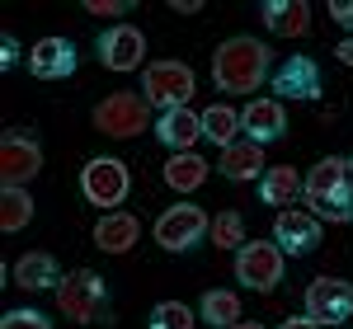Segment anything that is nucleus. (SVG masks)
I'll return each mask as SVG.
<instances>
[{"label":"nucleus","instance_id":"obj_1","mask_svg":"<svg viewBox=\"0 0 353 329\" xmlns=\"http://www.w3.org/2000/svg\"><path fill=\"white\" fill-rule=\"evenodd\" d=\"M269 66H273V52L264 38H226L212 52V85L221 94H254L273 76Z\"/></svg>","mask_w":353,"mask_h":329},{"label":"nucleus","instance_id":"obj_2","mask_svg":"<svg viewBox=\"0 0 353 329\" xmlns=\"http://www.w3.org/2000/svg\"><path fill=\"white\" fill-rule=\"evenodd\" d=\"M193 89H198V76H193V66L184 61H174V56H165L156 66H141V99L151 104V109H189Z\"/></svg>","mask_w":353,"mask_h":329},{"label":"nucleus","instance_id":"obj_3","mask_svg":"<svg viewBox=\"0 0 353 329\" xmlns=\"http://www.w3.org/2000/svg\"><path fill=\"white\" fill-rule=\"evenodd\" d=\"M90 123H94V132H104L113 141H132L141 137L146 127H151V104L141 99V89H118V94H104L94 113H90Z\"/></svg>","mask_w":353,"mask_h":329},{"label":"nucleus","instance_id":"obj_4","mask_svg":"<svg viewBox=\"0 0 353 329\" xmlns=\"http://www.w3.org/2000/svg\"><path fill=\"white\" fill-rule=\"evenodd\" d=\"M57 306L66 320L76 325H99L109 320V292H104V277L90 273V268H71L57 287Z\"/></svg>","mask_w":353,"mask_h":329},{"label":"nucleus","instance_id":"obj_5","mask_svg":"<svg viewBox=\"0 0 353 329\" xmlns=\"http://www.w3.org/2000/svg\"><path fill=\"white\" fill-rule=\"evenodd\" d=\"M288 277V254L273 240H245L236 249V282L245 292H278Z\"/></svg>","mask_w":353,"mask_h":329},{"label":"nucleus","instance_id":"obj_6","mask_svg":"<svg viewBox=\"0 0 353 329\" xmlns=\"http://www.w3.org/2000/svg\"><path fill=\"white\" fill-rule=\"evenodd\" d=\"M128 189H132V174H128V164L113 160V156H94V160L81 169L85 202L99 207V212H118V207L128 202Z\"/></svg>","mask_w":353,"mask_h":329},{"label":"nucleus","instance_id":"obj_7","mask_svg":"<svg viewBox=\"0 0 353 329\" xmlns=\"http://www.w3.org/2000/svg\"><path fill=\"white\" fill-rule=\"evenodd\" d=\"M208 226L212 217L203 212V207H193V202H174V207H165V217H156V245L165 254H189L193 245H203V235H208Z\"/></svg>","mask_w":353,"mask_h":329},{"label":"nucleus","instance_id":"obj_8","mask_svg":"<svg viewBox=\"0 0 353 329\" xmlns=\"http://www.w3.org/2000/svg\"><path fill=\"white\" fill-rule=\"evenodd\" d=\"M273 81V99L278 104H316L321 99V61L306 52H292L288 61H278V71L269 76Z\"/></svg>","mask_w":353,"mask_h":329},{"label":"nucleus","instance_id":"obj_9","mask_svg":"<svg viewBox=\"0 0 353 329\" xmlns=\"http://www.w3.org/2000/svg\"><path fill=\"white\" fill-rule=\"evenodd\" d=\"M301 297H306V315L316 325L339 329L353 320V282H344V277H316Z\"/></svg>","mask_w":353,"mask_h":329},{"label":"nucleus","instance_id":"obj_10","mask_svg":"<svg viewBox=\"0 0 353 329\" xmlns=\"http://www.w3.org/2000/svg\"><path fill=\"white\" fill-rule=\"evenodd\" d=\"M94 56H99V66H109V71H137V66L146 61V33L132 28L128 19H123V24L99 28V38H94Z\"/></svg>","mask_w":353,"mask_h":329},{"label":"nucleus","instance_id":"obj_11","mask_svg":"<svg viewBox=\"0 0 353 329\" xmlns=\"http://www.w3.org/2000/svg\"><path fill=\"white\" fill-rule=\"evenodd\" d=\"M38 169H43V146H38V137L10 127V132L0 137V179L14 184V189H24Z\"/></svg>","mask_w":353,"mask_h":329},{"label":"nucleus","instance_id":"obj_12","mask_svg":"<svg viewBox=\"0 0 353 329\" xmlns=\"http://www.w3.org/2000/svg\"><path fill=\"white\" fill-rule=\"evenodd\" d=\"M76 66H81V52H76V43L61 38V33L38 38V43L28 47V76H33V81H71Z\"/></svg>","mask_w":353,"mask_h":329},{"label":"nucleus","instance_id":"obj_13","mask_svg":"<svg viewBox=\"0 0 353 329\" xmlns=\"http://www.w3.org/2000/svg\"><path fill=\"white\" fill-rule=\"evenodd\" d=\"M321 240H325V231H321V221L311 217V212H292V207H288V212L273 217V245L283 249V254H292V259L316 254Z\"/></svg>","mask_w":353,"mask_h":329},{"label":"nucleus","instance_id":"obj_14","mask_svg":"<svg viewBox=\"0 0 353 329\" xmlns=\"http://www.w3.org/2000/svg\"><path fill=\"white\" fill-rule=\"evenodd\" d=\"M241 132L245 141H254V146H264V141H283L288 137V109L278 104V99H250L241 109Z\"/></svg>","mask_w":353,"mask_h":329},{"label":"nucleus","instance_id":"obj_15","mask_svg":"<svg viewBox=\"0 0 353 329\" xmlns=\"http://www.w3.org/2000/svg\"><path fill=\"white\" fill-rule=\"evenodd\" d=\"M61 264H57V254L48 249H28L14 259V282L24 287V292H57L61 287Z\"/></svg>","mask_w":353,"mask_h":329},{"label":"nucleus","instance_id":"obj_16","mask_svg":"<svg viewBox=\"0 0 353 329\" xmlns=\"http://www.w3.org/2000/svg\"><path fill=\"white\" fill-rule=\"evenodd\" d=\"M137 240H141V221H137L128 207L104 212V217L94 221V245L104 249V254H128Z\"/></svg>","mask_w":353,"mask_h":329},{"label":"nucleus","instance_id":"obj_17","mask_svg":"<svg viewBox=\"0 0 353 329\" xmlns=\"http://www.w3.org/2000/svg\"><path fill=\"white\" fill-rule=\"evenodd\" d=\"M259 19L278 38H301V33H311V5L306 0H264Z\"/></svg>","mask_w":353,"mask_h":329},{"label":"nucleus","instance_id":"obj_18","mask_svg":"<svg viewBox=\"0 0 353 329\" xmlns=\"http://www.w3.org/2000/svg\"><path fill=\"white\" fill-rule=\"evenodd\" d=\"M203 137V118L193 109H170L156 118V141H161L165 151H193V141Z\"/></svg>","mask_w":353,"mask_h":329},{"label":"nucleus","instance_id":"obj_19","mask_svg":"<svg viewBox=\"0 0 353 329\" xmlns=\"http://www.w3.org/2000/svg\"><path fill=\"white\" fill-rule=\"evenodd\" d=\"M217 169L231 179V184H245V179H264V146L254 141H231L221 146V160Z\"/></svg>","mask_w":353,"mask_h":329},{"label":"nucleus","instance_id":"obj_20","mask_svg":"<svg viewBox=\"0 0 353 329\" xmlns=\"http://www.w3.org/2000/svg\"><path fill=\"white\" fill-rule=\"evenodd\" d=\"M297 198H301V174L292 169V164H273V169H264V179H259V202L288 212Z\"/></svg>","mask_w":353,"mask_h":329},{"label":"nucleus","instance_id":"obj_21","mask_svg":"<svg viewBox=\"0 0 353 329\" xmlns=\"http://www.w3.org/2000/svg\"><path fill=\"white\" fill-rule=\"evenodd\" d=\"M208 174H212V164L203 160V156H193V151H179V156H170L165 160V184L174 193H193V189H203L208 184Z\"/></svg>","mask_w":353,"mask_h":329},{"label":"nucleus","instance_id":"obj_22","mask_svg":"<svg viewBox=\"0 0 353 329\" xmlns=\"http://www.w3.org/2000/svg\"><path fill=\"white\" fill-rule=\"evenodd\" d=\"M311 217L316 221H334V226H344L353 221V160H344V179H339V189L321 198V202H311Z\"/></svg>","mask_w":353,"mask_h":329},{"label":"nucleus","instance_id":"obj_23","mask_svg":"<svg viewBox=\"0 0 353 329\" xmlns=\"http://www.w3.org/2000/svg\"><path fill=\"white\" fill-rule=\"evenodd\" d=\"M344 160H349V156H325V160H316V169L301 179V198H306V202L330 198V193L339 189V179H344Z\"/></svg>","mask_w":353,"mask_h":329},{"label":"nucleus","instance_id":"obj_24","mask_svg":"<svg viewBox=\"0 0 353 329\" xmlns=\"http://www.w3.org/2000/svg\"><path fill=\"white\" fill-rule=\"evenodd\" d=\"M203 320L212 329H236L241 325V292H226V287L203 292Z\"/></svg>","mask_w":353,"mask_h":329},{"label":"nucleus","instance_id":"obj_25","mask_svg":"<svg viewBox=\"0 0 353 329\" xmlns=\"http://www.w3.org/2000/svg\"><path fill=\"white\" fill-rule=\"evenodd\" d=\"M28 221H33V198H28V189L5 184V189H0V231L14 235V231H24Z\"/></svg>","mask_w":353,"mask_h":329},{"label":"nucleus","instance_id":"obj_26","mask_svg":"<svg viewBox=\"0 0 353 329\" xmlns=\"http://www.w3.org/2000/svg\"><path fill=\"white\" fill-rule=\"evenodd\" d=\"M241 137V113L231 104H212L203 109V141H217V146H231Z\"/></svg>","mask_w":353,"mask_h":329},{"label":"nucleus","instance_id":"obj_27","mask_svg":"<svg viewBox=\"0 0 353 329\" xmlns=\"http://www.w3.org/2000/svg\"><path fill=\"white\" fill-rule=\"evenodd\" d=\"M208 240L217 249H241L245 245V217L241 212H217L212 226H208Z\"/></svg>","mask_w":353,"mask_h":329},{"label":"nucleus","instance_id":"obj_28","mask_svg":"<svg viewBox=\"0 0 353 329\" xmlns=\"http://www.w3.org/2000/svg\"><path fill=\"white\" fill-rule=\"evenodd\" d=\"M146 329H193V306L184 301H156Z\"/></svg>","mask_w":353,"mask_h":329},{"label":"nucleus","instance_id":"obj_29","mask_svg":"<svg viewBox=\"0 0 353 329\" xmlns=\"http://www.w3.org/2000/svg\"><path fill=\"white\" fill-rule=\"evenodd\" d=\"M0 329H52V320L33 306H19V310H5L0 315Z\"/></svg>","mask_w":353,"mask_h":329},{"label":"nucleus","instance_id":"obj_30","mask_svg":"<svg viewBox=\"0 0 353 329\" xmlns=\"http://www.w3.org/2000/svg\"><path fill=\"white\" fill-rule=\"evenodd\" d=\"M85 10H90L94 19H113V24H123L132 5H123V0H85Z\"/></svg>","mask_w":353,"mask_h":329},{"label":"nucleus","instance_id":"obj_31","mask_svg":"<svg viewBox=\"0 0 353 329\" xmlns=\"http://www.w3.org/2000/svg\"><path fill=\"white\" fill-rule=\"evenodd\" d=\"M330 19L339 28H353V0H330Z\"/></svg>","mask_w":353,"mask_h":329},{"label":"nucleus","instance_id":"obj_32","mask_svg":"<svg viewBox=\"0 0 353 329\" xmlns=\"http://www.w3.org/2000/svg\"><path fill=\"white\" fill-rule=\"evenodd\" d=\"M14 61H19V43L5 33V38H0V66H5V71H14Z\"/></svg>","mask_w":353,"mask_h":329},{"label":"nucleus","instance_id":"obj_33","mask_svg":"<svg viewBox=\"0 0 353 329\" xmlns=\"http://www.w3.org/2000/svg\"><path fill=\"white\" fill-rule=\"evenodd\" d=\"M278 329H325V325H316L311 315H292V320H283Z\"/></svg>","mask_w":353,"mask_h":329},{"label":"nucleus","instance_id":"obj_34","mask_svg":"<svg viewBox=\"0 0 353 329\" xmlns=\"http://www.w3.org/2000/svg\"><path fill=\"white\" fill-rule=\"evenodd\" d=\"M334 56H339V61H344V66H353V38H344V43H339V47H334Z\"/></svg>","mask_w":353,"mask_h":329},{"label":"nucleus","instance_id":"obj_35","mask_svg":"<svg viewBox=\"0 0 353 329\" xmlns=\"http://www.w3.org/2000/svg\"><path fill=\"white\" fill-rule=\"evenodd\" d=\"M174 10H179V14H198L203 5H198V0H174Z\"/></svg>","mask_w":353,"mask_h":329},{"label":"nucleus","instance_id":"obj_36","mask_svg":"<svg viewBox=\"0 0 353 329\" xmlns=\"http://www.w3.org/2000/svg\"><path fill=\"white\" fill-rule=\"evenodd\" d=\"M236 329H264V325H254V320H241V325H236Z\"/></svg>","mask_w":353,"mask_h":329}]
</instances>
